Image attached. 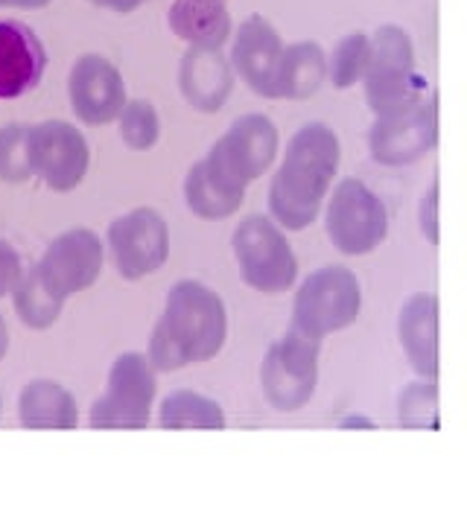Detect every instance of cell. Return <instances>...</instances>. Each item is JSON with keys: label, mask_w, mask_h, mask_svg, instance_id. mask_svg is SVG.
<instances>
[{"label": "cell", "mask_w": 467, "mask_h": 522, "mask_svg": "<svg viewBox=\"0 0 467 522\" xmlns=\"http://www.w3.org/2000/svg\"><path fill=\"white\" fill-rule=\"evenodd\" d=\"M105 245L123 280H143L170 260L167 219L152 207H135L109 225Z\"/></svg>", "instance_id": "cell-11"}, {"label": "cell", "mask_w": 467, "mask_h": 522, "mask_svg": "<svg viewBox=\"0 0 467 522\" xmlns=\"http://www.w3.org/2000/svg\"><path fill=\"white\" fill-rule=\"evenodd\" d=\"M50 0H0L4 9H44Z\"/></svg>", "instance_id": "cell-32"}, {"label": "cell", "mask_w": 467, "mask_h": 522, "mask_svg": "<svg viewBox=\"0 0 467 522\" xmlns=\"http://www.w3.org/2000/svg\"><path fill=\"white\" fill-rule=\"evenodd\" d=\"M167 27L175 39L199 47H225L234 32L228 0H172Z\"/></svg>", "instance_id": "cell-21"}, {"label": "cell", "mask_w": 467, "mask_h": 522, "mask_svg": "<svg viewBox=\"0 0 467 522\" xmlns=\"http://www.w3.org/2000/svg\"><path fill=\"white\" fill-rule=\"evenodd\" d=\"M359 312H363L359 277L345 266H325L301 280L292 301L290 327L307 338L325 341L327 336L353 327Z\"/></svg>", "instance_id": "cell-3"}, {"label": "cell", "mask_w": 467, "mask_h": 522, "mask_svg": "<svg viewBox=\"0 0 467 522\" xmlns=\"http://www.w3.org/2000/svg\"><path fill=\"white\" fill-rule=\"evenodd\" d=\"M342 164V143L327 123H307L286 140L283 160L269 184V216L283 231L310 228Z\"/></svg>", "instance_id": "cell-1"}, {"label": "cell", "mask_w": 467, "mask_h": 522, "mask_svg": "<svg viewBox=\"0 0 467 522\" xmlns=\"http://www.w3.org/2000/svg\"><path fill=\"white\" fill-rule=\"evenodd\" d=\"M368 56H371V39L365 32H351L345 39H339L327 56L330 85L339 88V91H345V88H353L356 82H363Z\"/></svg>", "instance_id": "cell-25"}, {"label": "cell", "mask_w": 467, "mask_h": 522, "mask_svg": "<svg viewBox=\"0 0 467 522\" xmlns=\"http://www.w3.org/2000/svg\"><path fill=\"white\" fill-rule=\"evenodd\" d=\"M94 6H105V9H111V12H120V15H126V12H135L137 6H143L147 0H91Z\"/></svg>", "instance_id": "cell-31"}, {"label": "cell", "mask_w": 467, "mask_h": 522, "mask_svg": "<svg viewBox=\"0 0 467 522\" xmlns=\"http://www.w3.org/2000/svg\"><path fill=\"white\" fill-rule=\"evenodd\" d=\"M318 359L321 341L301 336L292 327L286 330L260 362V391L266 403L283 415L301 411L318 388Z\"/></svg>", "instance_id": "cell-9"}, {"label": "cell", "mask_w": 467, "mask_h": 522, "mask_svg": "<svg viewBox=\"0 0 467 522\" xmlns=\"http://www.w3.org/2000/svg\"><path fill=\"white\" fill-rule=\"evenodd\" d=\"M24 275V263L21 254L15 251V245H9L6 240H0V301L9 298L15 283Z\"/></svg>", "instance_id": "cell-29"}, {"label": "cell", "mask_w": 467, "mask_h": 522, "mask_svg": "<svg viewBox=\"0 0 467 522\" xmlns=\"http://www.w3.org/2000/svg\"><path fill=\"white\" fill-rule=\"evenodd\" d=\"M327 82V53L318 41H292L283 44L278 74H275V99H313Z\"/></svg>", "instance_id": "cell-20"}, {"label": "cell", "mask_w": 467, "mask_h": 522, "mask_svg": "<svg viewBox=\"0 0 467 522\" xmlns=\"http://www.w3.org/2000/svg\"><path fill=\"white\" fill-rule=\"evenodd\" d=\"M12 307H15L18 321H21L27 330L44 333L59 321V315L65 310V301L41 280L39 268L29 266V268H24L21 280H18L12 289Z\"/></svg>", "instance_id": "cell-23"}, {"label": "cell", "mask_w": 467, "mask_h": 522, "mask_svg": "<svg viewBox=\"0 0 467 522\" xmlns=\"http://www.w3.org/2000/svg\"><path fill=\"white\" fill-rule=\"evenodd\" d=\"M240 280L260 295H283L298 280V260L283 228L272 216H245L231 233Z\"/></svg>", "instance_id": "cell-4"}, {"label": "cell", "mask_w": 467, "mask_h": 522, "mask_svg": "<svg viewBox=\"0 0 467 522\" xmlns=\"http://www.w3.org/2000/svg\"><path fill=\"white\" fill-rule=\"evenodd\" d=\"M126 82L123 74L100 53H82L67 74V102L74 117L85 125H109L123 111Z\"/></svg>", "instance_id": "cell-14"}, {"label": "cell", "mask_w": 467, "mask_h": 522, "mask_svg": "<svg viewBox=\"0 0 467 522\" xmlns=\"http://www.w3.org/2000/svg\"><path fill=\"white\" fill-rule=\"evenodd\" d=\"M325 210V233L330 245L345 257H365L388 237V213L383 199L359 178H342Z\"/></svg>", "instance_id": "cell-5"}, {"label": "cell", "mask_w": 467, "mask_h": 522, "mask_svg": "<svg viewBox=\"0 0 467 522\" xmlns=\"http://www.w3.org/2000/svg\"><path fill=\"white\" fill-rule=\"evenodd\" d=\"M418 228L421 233L426 237V242L438 245V233H441V225H438V184H433L426 190V195L421 199L418 205Z\"/></svg>", "instance_id": "cell-30"}, {"label": "cell", "mask_w": 467, "mask_h": 522, "mask_svg": "<svg viewBox=\"0 0 467 522\" xmlns=\"http://www.w3.org/2000/svg\"><path fill=\"white\" fill-rule=\"evenodd\" d=\"M234 70L222 47L190 44L178 62V91L184 102L199 114H217L231 99Z\"/></svg>", "instance_id": "cell-16"}, {"label": "cell", "mask_w": 467, "mask_h": 522, "mask_svg": "<svg viewBox=\"0 0 467 522\" xmlns=\"http://www.w3.org/2000/svg\"><path fill=\"white\" fill-rule=\"evenodd\" d=\"M398 341L418 380H438V298L415 292L398 315Z\"/></svg>", "instance_id": "cell-18"}, {"label": "cell", "mask_w": 467, "mask_h": 522, "mask_svg": "<svg viewBox=\"0 0 467 522\" xmlns=\"http://www.w3.org/2000/svg\"><path fill=\"white\" fill-rule=\"evenodd\" d=\"M18 423L24 429H76V397L53 380H29L18 394Z\"/></svg>", "instance_id": "cell-22"}, {"label": "cell", "mask_w": 467, "mask_h": 522, "mask_svg": "<svg viewBox=\"0 0 467 522\" xmlns=\"http://www.w3.org/2000/svg\"><path fill=\"white\" fill-rule=\"evenodd\" d=\"M6 353H9V327H6L4 315H0V362L6 359Z\"/></svg>", "instance_id": "cell-33"}, {"label": "cell", "mask_w": 467, "mask_h": 522, "mask_svg": "<svg viewBox=\"0 0 467 522\" xmlns=\"http://www.w3.org/2000/svg\"><path fill=\"white\" fill-rule=\"evenodd\" d=\"M438 143V97H418L377 114L368 129V155L380 167L400 170L418 164Z\"/></svg>", "instance_id": "cell-7"}, {"label": "cell", "mask_w": 467, "mask_h": 522, "mask_svg": "<svg viewBox=\"0 0 467 522\" xmlns=\"http://www.w3.org/2000/svg\"><path fill=\"white\" fill-rule=\"evenodd\" d=\"M278 152H280L278 125L266 114L248 111L228 125L225 135L208 149V158L217 167H222L234 181L248 187L251 181H257L260 175L272 170Z\"/></svg>", "instance_id": "cell-12"}, {"label": "cell", "mask_w": 467, "mask_h": 522, "mask_svg": "<svg viewBox=\"0 0 467 522\" xmlns=\"http://www.w3.org/2000/svg\"><path fill=\"white\" fill-rule=\"evenodd\" d=\"M120 140L135 152H149L161 140V117L149 99H126L117 114Z\"/></svg>", "instance_id": "cell-26"}, {"label": "cell", "mask_w": 467, "mask_h": 522, "mask_svg": "<svg viewBox=\"0 0 467 522\" xmlns=\"http://www.w3.org/2000/svg\"><path fill=\"white\" fill-rule=\"evenodd\" d=\"M225 411L217 400L205 397L199 391L175 388L158 406L161 429H225Z\"/></svg>", "instance_id": "cell-24"}, {"label": "cell", "mask_w": 467, "mask_h": 522, "mask_svg": "<svg viewBox=\"0 0 467 522\" xmlns=\"http://www.w3.org/2000/svg\"><path fill=\"white\" fill-rule=\"evenodd\" d=\"M371 39V56L363 74L365 102L374 114L391 111L424 94V79L415 70V44L398 24H380Z\"/></svg>", "instance_id": "cell-6"}, {"label": "cell", "mask_w": 467, "mask_h": 522, "mask_svg": "<svg viewBox=\"0 0 467 522\" xmlns=\"http://www.w3.org/2000/svg\"><path fill=\"white\" fill-rule=\"evenodd\" d=\"M158 397V380L143 353H120L111 368L105 391L88 411L91 429H147Z\"/></svg>", "instance_id": "cell-8"}, {"label": "cell", "mask_w": 467, "mask_h": 522, "mask_svg": "<svg viewBox=\"0 0 467 522\" xmlns=\"http://www.w3.org/2000/svg\"><path fill=\"white\" fill-rule=\"evenodd\" d=\"M0 411H4V397H0Z\"/></svg>", "instance_id": "cell-34"}, {"label": "cell", "mask_w": 467, "mask_h": 522, "mask_svg": "<svg viewBox=\"0 0 467 522\" xmlns=\"http://www.w3.org/2000/svg\"><path fill=\"white\" fill-rule=\"evenodd\" d=\"M27 132L24 123H6L0 129V181L4 184H27L32 178L29 170V149H27Z\"/></svg>", "instance_id": "cell-28"}, {"label": "cell", "mask_w": 467, "mask_h": 522, "mask_svg": "<svg viewBox=\"0 0 467 522\" xmlns=\"http://www.w3.org/2000/svg\"><path fill=\"white\" fill-rule=\"evenodd\" d=\"M182 190H184L187 210L205 222L231 219L245 202V184L234 181V178L222 167L213 164L208 155L202 160H196L187 170Z\"/></svg>", "instance_id": "cell-19"}, {"label": "cell", "mask_w": 467, "mask_h": 522, "mask_svg": "<svg viewBox=\"0 0 467 522\" xmlns=\"http://www.w3.org/2000/svg\"><path fill=\"white\" fill-rule=\"evenodd\" d=\"M398 423L403 429H435L438 426V385H435V380H415L400 391Z\"/></svg>", "instance_id": "cell-27"}, {"label": "cell", "mask_w": 467, "mask_h": 522, "mask_svg": "<svg viewBox=\"0 0 467 522\" xmlns=\"http://www.w3.org/2000/svg\"><path fill=\"white\" fill-rule=\"evenodd\" d=\"M225 338L228 312L222 298L199 280H178L170 286L143 356L155 373H167L217 359Z\"/></svg>", "instance_id": "cell-2"}, {"label": "cell", "mask_w": 467, "mask_h": 522, "mask_svg": "<svg viewBox=\"0 0 467 522\" xmlns=\"http://www.w3.org/2000/svg\"><path fill=\"white\" fill-rule=\"evenodd\" d=\"M283 39L275 24L263 15H248L231 32L228 62L234 76H240L251 94L263 99H275V74L280 62Z\"/></svg>", "instance_id": "cell-15"}, {"label": "cell", "mask_w": 467, "mask_h": 522, "mask_svg": "<svg viewBox=\"0 0 467 522\" xmlns=\"http://www.w3.org/2000/svg\"><path fill=\"white\" fill-rule=\"evenodd\" d=\"M47 50L32 27L15 18L0 21V99H18L41 82Z\"/></svg>", "instance_id": "cell-17"}, {"label": "cell", "mask_w": 467, "mask_h": 522, "mask_svg": "<svg viewBox=\"0 0 467 522\" xmlns=\"http://www.w3.org/2000/svg\"><path fill=\"white\" fill-rule=\"evenodd\" d=\"M105 263V245L91 228H70L50 240L44 254L39 257L41 280L56 292L62 301L74 298L100 280Z\"/></svg>", "instance_id": "cell-13"}, {"label": "cell", "mask_w": 467, "mask_h": 522, "mask_svg": "<svg viewBox=\"0 0 467 522\" xmlns=\"http://www.w3.org/2000/svg\"><path fill=\"white\" fill-rule=\"evenodd\" d=\"M32 178L53 193H74L91 167V146L67 120H41L27 132Z\"/></svg>", "instance_id": "cell-10"}]
</instances>
